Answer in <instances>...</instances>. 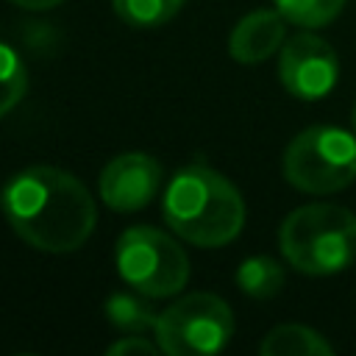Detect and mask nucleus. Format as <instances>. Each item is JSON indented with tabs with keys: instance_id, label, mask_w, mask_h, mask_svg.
<instances>
[{
	"instance_id": "19",
	"label": "nucleus",
	"mask_w": 356,
	"mask_h": 356,
	"mask_svg": "<svg viewBox=\"0 0 356 356\" xmlns=\"http://www.w3.org/2000/svg\"><path fill=\"white\" fill-rule=\"evenodd\" d=\"M0 206H3V195H0Z\"/></svg>"
},
{
	"instance_id": "3",
	"label": "nucleus",
	"mask_w": 356,
	"mask_h": 356,
	"mask_svg": "<svg viewBox=\"0 0 356 356\" xmlns=\"http://www.w3.org/2000/svg\"><path fill=\"white\" fill-rule=\"evenodd\" d=\"M278 245L303 275L342 273L356 261V214L337 203L300 206L284 217Z\"/></svg>"
},
{
	"instance_id": "12",
	"label": "nucleus",
	"mask_w": 356,
	"mask_h": 356,
	"mask_svg": "<svg viewBox=\"0 0 356 356\" xmlns=\"http://www.w3.org/2000/svg\"><path fill=\"white\" fill-rule=\"evenodd\" d=\"M186 0H111L114 14L134 28H159L170 22Z\"/></svg>"
},
{
	"instance_id": "1",
	"label": "nucleus",
	"mask_w": 356,
	"mask_h": 356,
	"mask_svg": "<svg viewBox=\"0 0 356 356\" xmlns=\"http://www.w3.org/2000/svg\"><path fill=\"white\" fill-rule=\"evenodd\" d=\"M3 211L17 236L44 253L78 250L97 220L89 189L72 172L47 164L28 167L6 184Z\"/></svg>"
},
{
	"instance_id": "4",
	"label": "nucleus",
	"mask_w": 356,
	"mask_h": 356,
	"mask_svg": "<svg viewBox=\"0 0 356 356\" xmlns=\"http://www.w3.org/2000/svg\"><path fill=\"white\" fill-rule=\"evenodd\" d=\"M284 178L306 195H334L356 181V136L334 125L300 131L284 150Z\"/></svg>"
},
{
	"instance_id": "9",
	"label": "nucleus",
	"mask_w": 356,
	"mask_h": 356,
	"mask_svg": "<svg viewBox=\"0 0 356 356\" xmlns=\"http://www.w3.org/2000/svg\"><path fill=\"white\" fill-rule=\"evenodd\" d=\"M286 36V17L275 8H259L245 14L228 36V53L239 64H259L270 58Z\"/></svg>"
},
{
	"instance_id": "15",
	"label": "nucleus",
	"mask_w": 356,
	"mask_h": 356,
	"mask_svg": "<svg viewBox=\"0 0 356 356\" xmlns=\"http://www.w3.org/2000/svg\"><path fill=\"white\" fill-rule=\"evenodd\" d=\"M106 317L111 320V325H117L120 331H134L139 334L142 328H156V314L142 303L136 300L134 295L128 292H117L106 300Z\"/></svg>"
},
{
	"instance_id": "10",
	"label": "nucleus",
	"mask_w": 356,
	"mask_h": 356,
	"mask_svg": "<svg viewBox=\"0 0 356 356\" xmlns=\"http://www.w3.org/2000/svg\"><path fill=\"white\" fill-rule=\"evenodd\" d=\"M261 356H331V342L309 325L284 323L275 325L259 345Z\"/></svg>"
},
{
	"instance_id": "16",
	"label": "nucleus",
	"mask_w": 356,
	"mask_h": 356,
	"mask_svg": "<svg viewBox=\"0 0 356 356\" xmlns=\"http://www.w3.org/2000/svg\"><path fill=\"white\" fill-rule=\"evenodd\" d=\"M156 350H161L159 348V342H150V339H145L142 334H125L122 339H117V342H111L108 348H106V353L111 356H120V353H156Z\"/></svg>"
},
{
	"instance_id": "2",
	"label": "nucleus",
	"mask_w": 356,
	"mask_h": 356,
	"mask_svg": "<svg viewBox=\"0 0 356 356\" xmlns=\"http://www.w3.org/2000/svg\"><path fill=\"white\" fill-rule=\"evenodd\" d=\"M164 222L189 245L222 248L245 225V200L239 189L211 167L192 164L175 172L161 200Z\"/></svg>"
},
{
	"instance_id": "18",
	"label": "nucleus",
	"mask_w": 356,
	"mask_h": 356,
	"mask_svg": "<svg viewBox=\"0 0 356 356\" xmlns=\"http://www.w3.org/2000/svg\"><path fill=\"white\" fill-rule=\"evenodd\" d=\"M353 128H356V111H353Z\"/></svg>"
},
{
	"instance_id": "11",
	"label": "nucleus",
	"mask_w": 356,
	"mask_h": 356,
	"mask_svg": "<svg viewBox=\"0 0 356 356\" xmlns=\"http://www.w3.org/2000/svg\"><path fill=\"white\" fill-rule=\"evenodd\" d=\"M236 284L248 298L267 300L284 286V267L270 256H250L236 270Z\"/></svg>"
},
{
	"instance_id": "6",
	"label": "nucleus",
	"mask_w": 356,
	"mask_h": 356,
	"mask_svg": "<svg viewBox=\"0 0 356 356\" xmlns=\"http://www.w3.org/2000/svg\"><path fill=\"white\" fill-rule=\"evenodd\" d=\"M156 342L170 356H211L234 334L231 306L214 292H189L156 317Z\"/></svg>"
},
{
	"instance_id": "17",
	"label": "nucleus",
	"mask_w": 356,
	"mask_h": 356,
	"mask_svg": "<svg viewBox=\"0 0 356 356\" xmlns=\"http://www.w3.org/2000/svg\"><path fill=\"white\" fill-rule=\"evenodd\" d=\"M8 3H14V6H19V8H28V11H44V8L61 6L64 0H8Z\"/></svg>"
},
{
	"instance_id": "13",
	"label": "nucleus",
	"mask_w": 356,
	"mask_h": 356,
	"mask_svg": "<svg viewBox=\"0 0 356 356\" xmlns=\"http://www.w3.org/2000/svg\"><path fill=\"white\" fill-rule=\"evenodd\" d=\"M275 8L292 25L323 28L339 17V11L345 8V0H275Z\"/></svg>"
},
{
	"instance_id": "7",
	"label": "nucleus",
	"mask_w": 356,
	"mask_h": 356,
	"mask_svg": "<svg viewBox=\"0 0 356 356\" xmlns=\"http://www.w3.org/2000/svg\"><path fill=\"white\" fill-rule=\"evenodd\" d=\"M278 78L292 97L320 100L337 86V78H339L337 53L320 36L298 33L281 44Z\"/></svg>"
},
{
	"instance_id": "14",
	"label": "nucleus",
	"mask_w": 356,
	"mask_h": 356,
	"mask_svg": "<svg viewBox=\"0 0 356 356\" xmlns=\"http://www.w3.org/2000/svg\"><path fill=\"white\" fill-rule=\"evenodd\" d=\"M25 89H28V72L22 58L8 44H0V117L8 114L25 97Z\"/></svg>"
},
{
	"instance_id": "8",
	"label": "nucleus",
	"mask_w": 356,
	"mask_h": 356,
	"mask_svg": "<svg viewBox=\"0 0 356 356\" xmlns=\"http://www.w3.org/2000/svg\"><path fill=\"white\" fill-rule=\"evenodd\" d=\"M161 186V167L147 153H120L111 159L97 181L100 200L114 211H139L145 209Z\"/></svg>"
},
{
	"instance_id": "5",
	"label": "nucleus",
	"mask_w": 356,
	"mask_h": 356,
	"mask_svg": "<svg viewBox=\"0 0 356 356\" xmlns=\"http://www.w3.org/2000/svg\"><path fill=\"white\" fill-rule=\"evenodd\" d=\"M114 261L122 281L147 298L178 295L189 281V259L184 248L150 225L122 231L114 248Z\"/></svg>"
}]
</instances>
